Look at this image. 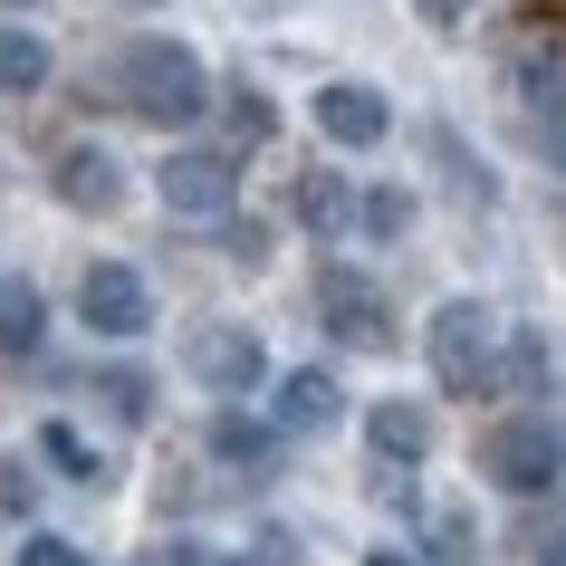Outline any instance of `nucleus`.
Here are the masks:
<instances>
[{
  "label": "nucleus",
  "mask_w": 566,
  "mask_h": 566,
  "mask_svg": "<svg viewBox=\"0 0 566 566\" xmlns=\"http://www.w3.org/2000/svg\"><path fill=\"white\" fill-rule=\"evenodd\" d=\"M422 20H461V10H471V0H413Z\"/></svg>",
  "instance_id": "obj_24"
},
{
  "label": "nucleus",
  "mask_w": 566,
  "mask_h": 566,
  "mask_svg": "<svg viewBox=\"0 0 566 566\" xmlns=\"http://www.w3.org/2000/svg\"><path fill=\"white\" fill-rule=\"evenodd\" d=\"M317 327H327L336 346H356V356H385V346H394L385 289H375L365 269H346V260H327V269H317Z\"/></svg>",
  "instance_id": "obj_5"
},
{
  "label": "nucleus",
  "mask_w": 566,
  "mask_h": 566,
  "mask_svg": "<svg viewBox=\"0 0 566 566\" xmlns=\"http://www.w3.org/2000/svg\"><path fill=\"white\" fill-rule=\"evenodd\" d=\"M106 96H116L125 116H145V125H192L211 106V77L202 59L182 49V39H125L116 59H106Z\"/></svg>",
  "instance_id": "obj_1"
},
{
  "label": "nucleus",
  "mask_w": 566,
  "mask_h": 566,
  "mask_svg": "<svg viewBox=\"0 0 566 566\" xmlns=\"http://www.w3.org/2000/svg\"><path fill=\"white\" fill-rule=\"evenodd\" d=\"M164 566H250V557H211V547H192V537H174V557Z\"/></svg>",
  "instance_id": "obj_22"
},
{
  "label": "nucleus",
  "mask_w": 566,
  "mask_h": 566,
  "mask_svg": "<svg viewBox=\"0 0 566 566\" xmlns=\"http://www.w3.org/2000/svg\"><path fill=\"white\" fill-rule=\"evenodd\" d=\"M39 461H49L59 480H96V471H106V461H96V442L77 432V422H39Z\"/></svg>",
  "instance_id": "obj_15"
},
{
  "label": "nucleus",
  "mask_w": 566,
  "mask_h": 566,
  "mask_svg": "<svg viewBox=\"0 0 566 566\" xmlns=\"http://www.w3.org/2000/svg\"><path fill=\"white\" fill-rule=\"evenodd\" d=\"M480 480L509 490V500H537V490H557L566 480V432L547 413H500L480 432Z\"/></svg>",
  "instance_id": "obj_3"
},
{
  "label": "nucleus",
  "mask_w": 566,
  "mask_h": 566,
  "mask_svg": "<svg viewBox=\"0 0 566 566\" xmlns=\"http://www.w3.org/2000/svg\"><path fill=\"white\" fill-rule=\"evenodd\" d=\"M164 202L174 211H231V192H240V154L231 145H182V154H164Z\"/></svg>",
  "instance_id": "obj_8"
},
{
  "label": "nucleus",
  "mask_w": 566,
  "mask_h": 566,
  "mask_svg": "<svg viewBox=\"0 0 566 566\" xmlns=\"http://www.w3.org/2000/svg\"><path fill=\"white\" fill-rule=\"evenodd\" d=\"M182 375L240 403L250 385H269V346L250 327H192V336H182Z\"/></svg>",
  "instance_id": "obj_6"
},
{
  "label": "nucleus",
  "mask_w": 566,
  "mask_h": 566,
  "mask_svg": "<svg viewBox=\"0 0 566 566\" xmlns=\"http://www.w3.org/2000/svg\"><path fill=\"white\" fill-rule=\"evenodd\" d=\"M49 67H59V59H49V39L20 30V20H0V96H39V87H49Z\"/></svg>",
  "instance_id": "obj_14"
},
{
  "label": "nucleus",
  "mask_w": 566,
  "mask_h": 566,
  "mask_svg": "<svg viewBox=\"0 0 566 566\" xmlns=\"http://www.w3.org/2000/svg\"><path fill=\"white\" fill-rule=\"evenodd\" d=\"M87 385L106 394V413H116V422H145L154 413V375H145V365H106V375H87Z\"/></svg>",
  "instance_id": "obj_17"
},
{
  "label": "nucleus",
  "mask_w": 566,
  "mask_h": 566,
  "mask_svg": "<svg viewBox=\"0 0 566 566\" xmlns=\"http://www.w3.org/2000/svg\"><path fill=\"white\" fill-rule=\"evenodd\" d=\"M356 221H365V240H403V231H413V192H394V182H375Z\"/></svg>",
  "instance_id": "obj_19"
},
{
  "label": "nucleus",
  "mask_w": 566,
  "mask_h": 566,
  "mask_svg": "<svg viewBox=\"0 0 566 566\" xmlns=\"http://www.w3.org/2000/svg\"><path fill=\"white\" fill-rule=\"evenodd\" d=\"M537 566H566V528H547V537H537Z\"/></svg>",
  "instance_id": "obj_23"
},
{
  "label": "nucleus",
  "mask_w": 566,
  "mask_h": 566,
  "mask_svg": "<svg viewBox=\"0 0 566 566\" xmlns=\"http://www.w3.org/2000/svg\"><path fill=\"white\" fill-rule=\"evenodd\" d=\"M365 442H375V461H403L413 471L422 451H432V422H422V403H375L365 413Z\"/></svg>",
  "instance_id": "obj_13"
},
{
  "label": "nucleus",
  "mask_w": 566,
  "mask_h": 566,
  "mask_svg": "<svg viewBox=\"0 0 566 566\" xmlns=\"http://www.w3.org/2000/svg\"><path fill=\"white\" fill-rule=\"evenodd\" d=\"M77 317H87V336H145L154 327V298H145V279L125 260H87V279H77Z\"/></svg>",
  "instance_id": "obj_7"
},
{
  "label": "nucleus",
  "mask_w": 566,
  "mask_h": 566,
  "mask_svg": "<svg viewBox=\"0 0 566 566\" xmlns=\"http://www.w3.org/2000/svg\"><path fill=\"white\" fill-rule=\"evenodd\" d=\"M365 566H422V557H403V547H375V557H365Z\"/></svg>",
  "instance_id": "obj_25"
},
{
  "label": "nucleus",
  "mask_w": 566,
  "mask_h": 566,
  "mask_svg": "<svg viewBox=\"0 0 566 566\" xmlns=\"http://www.w3.org/2000/svg\"><path fill=\"white\" fill-rule=\"evenodd\" d=\"M279 432H289V442H307V432H336V422H346V394H336V375L327 365H298V375H279Z\"/></svg>",
  "instance_id": "obj_10"
},
{
  "label": "nucleus",
  "mask_w": 566,
  "mask_h": 566,
  "mask_svg": "<svg viewBox=\"0 0 566 566\" xmlns=\"http://www.w3.org/2000/svg\"><path fill=\"white\" fill-rule=\"evenodd\" d=\"M20 566H87V557H77L67 537H30V547H20Z\"/></svg>",
  "instance_id": "obj_21"
},
{
  "label": "nucleus",
  "mask_w": 566,
  "mask_h": 566,
  "mask_svg": "<svg viewBox=\"0 0 566 566\" xmlns=\"http://www.w3.org/2000/svg\"><path fill=\"white\" fill-rule=\"evenodd\" d=\"M500 385L509 394H547V346H537V336H509L500 346Z\"/></svg>",
  "instance_id": "obj_20"
},
{
  "label": "nucleus",
  "mask_w": 566,
  "mask_h": 566,
  "mask_svg": "<svg viewBox=\"0 0 566 566\" xmlns=\"http://www.w3.org/2000/svg\"><path fill=\"white\" fill-rule=\"evenodd\" d=\"M39 327H49V307H39L30 279H20V289H0V356H30Z\"/></svg>",
  "instance_id": "obj_16"
},
{
  "label": "nucleus",
  "mask_w": 566,
  "mask_h": 566,
  "mask_svg": "<svg viewBox=\"0 0 566 566\" xmlns=\"http://www.w3.org/2000/svg\"><path fill=\"white\" fill-rule=\"evenodd\" d=\"M279 442H289L279 422H250V413H211V451H221V461H231L240 480H279V471H289V461H279Z\"/></svg>",
  "instance_id": "obj_11"
},
{
  "label": "nucleus",
  "mask_w": 566,
  "mask_h": 566,
  "mask_svg": "<svg viewBox=\"0 0 566 566\" xmlns=\"http://www.w3.org/2000/svg\"><path fill=\"white\" fill-rule=\"evenodd\" d=\"M500 317H490V298H442L432 307V327H422V356H432V375H442V394H480L500 385Z\"/></svg>",
  "instance_id": "obj_2"
},
{
  "label": "nucleus",
  "mask_w": 566,
  "mask_h": 566,
  "mask_svg": "<svg viewBox=\"0 0 566 566\" xmlns=\"http://www.w3.org/2000/svg\"><path fill=\"white\" fill-rule=\"evenodd\" d=\"M49 182H59V202H67V211H116V202H125V174H116V154H96V145H67Z\"/></svg>",
  "instance_id": "obj_12"
},
{
  "label": "nucleus",
  "mask_w": 566,
  "mask_h": 566,
  "mask_svg": "<svg viewBox=\"0 0 566 566\" xmlns=\"http://www.w3.org/2000/svg\"><path fill=\"white\" fill-rule=\"evenodd\" d=\"M135 10H145V0H135Z\"/></svg>",
  "instance_id": "obj_26"
},
{
  "label": "nucleus",
  "mask_w": 566,
  "mask_h": 566,
  "mask_svg": "<svg viewBox=\"0 0 566 566\" xmlns=\"http://www.w3.org/2000/svg\"><path fill=\"white\" fill-rule=\"evenodd\" d=\"M317 135H327L336 154H375L394 135V106L375 87H356V77H336V87H317Z\"/></svg>",
  "instance_id": "obj_9"
},
{
  "label": "nucleus",
  "mask_w": 566,
  "mask_h": 566,
  "mask_svg": "<svg viewBox=\"0 0 566 566\" xmlns=\"http://www.w3.org/2000/svg\"><path fill=\"white\" fill-rule=\"evenodd\" d=\"M298 211L317 221V231H346V221L365 211V192H346L336 174H307V182H298Z\"/></svg>",
  "instance_id": "obj_18"
},
{
  "label": "nucleus",
  "mask_w": 566,
  "mask_h": 566,
  "mask_svg": "<svg viewBox=\"0 0 566 566\" xmlns=\"http://www.w3.org/2000/svg\"><path fill=\"white\" fill-rule=\"evenodd\" d=\"M509 87H518V116H528L537 154L566 174V39L557 30H528L518 59H509Z\"/></svg>",
  "instance_id": "obj_4"
}]
</instances>
